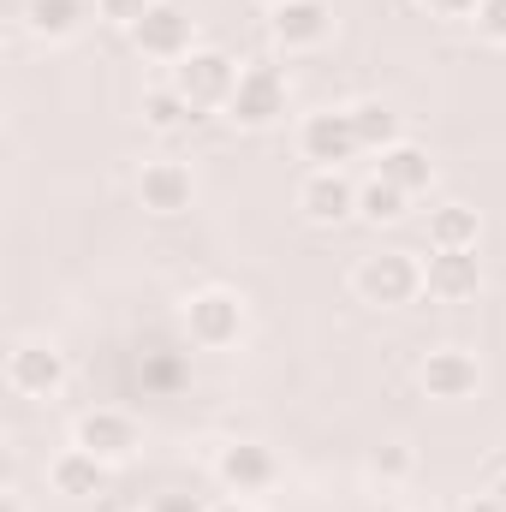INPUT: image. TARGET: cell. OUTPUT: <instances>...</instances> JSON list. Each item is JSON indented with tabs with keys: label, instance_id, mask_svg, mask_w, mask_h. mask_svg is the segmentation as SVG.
<instances>
[{
	"label": "cell",
	"instance_id": "obj_1",
	"mask_svg": "<svg viewBox=\"0 0 506 512\" xmlns=\"http://www.w3.org/2000/svg\"><path fill=\"white\" fill-rule=\"evenodd\" d=\"M245 298L233 286H197L185 304H179V328L197 352H227L245 340Z\"/></svg>",
	"mask_w": 506,
	"mask_h": 512
},
{
	"label": "cell",
	"instance_id": "obj_2",
	"mask_svg": "<svg viewBox=\"0 0 506 512\" xmlns=\"http://www.w3.org/2000/svg\"><path fill=\"white\" fill-rule=\"evenodd\" d=\"M352 292L376 310H405L423 298V256L411 251H370L352 268Z\"/></svg>",
	"mask_w": 506,
	"mask_h": 512
},
{
	"label": "cell",
	"instance_id": "obj_3",
	"mask_svg": "<svg viewBox=\"0 0 506 512\" xmlns=\"http://www.w3.org/2000/svg\"><path fill=\"white\" fill-rule=\"evenodd\" d=\"M286 108H292V84H286V72L274 66V60H245L239 66V90H233V102H227V120L245 131H268L286 120Z\"/></svg>",
	"mask_w": 506,
	"mask_h": 512
},
{
	"label": "cell",
	"instance_id": "obj_4",
	"mask_svg": "<svg viewBox=\"0 0 506 512\" xmlns=\"http://www.w3.org/2000/svg\"><path fill=\"white\" fill-rule=\"evenodd\" d=\"M173 90H179L197 114H209V108L227 114V102H233V90H239V60L221 54V48H191V54L173 66Z\"/></svg>",
	"mask_w": 506,
	"mask_h": 512
},
{
	"label": "cell",
	"instance_id": "obj_5",
	"mask_svg": "<svg viewBox=\"0 0 506 512\" xmlns=\"http://www.w3.org/2000/svg\"><path fill=\"white\" fill-rule=\"evenodd\" d=\"M131 48H137L143 60H155V66H179V60L197 48V18H191L185 6H173V0H155V6L137 18Z\"/></svg>",
	"mask_w": 506,
	"mask_h": 512
},
{
	"label": "cell",
	"instance_id": "obj_6",
	"mask_svg": "<svg viewBox=\"0 0 506 512\" xmlns=\"http://www.w3.org/2000/svg\"><path fill=\"white\" fill-rule=\"evenodd\" d=\"M66 352L54 340H18L6 352V387L18 399H60L66 393Z\"/></svg>",
	"mask_w": 506,
	"mask_h": 512
},
{
	"label": "cell",
	"instance_id": "obj_7",
	"mask_svg": "<svg viewBox=\"0 0 506 512\" xmlns=\"http://www.w3.org/2000/svg\"><path fill=\"white\" fill-rule=\"evenodd\" d=\"M72 441L84 453H96L102 465H126V459H137V447H143V423L131 411H120V405H96V411L78 417Z\"/></svg>",
	"mask_w": 506,
	"mask_h": 512
},
{
	"label": "cell",
	"instance_id": "obj_8",
	"mask_svg": "<svg viewBox=\"0 0 506 512\" xmlns=\"http://www.w3.org/2000/svg\"><path fill=\"white\" fill-rule=\"evenodd\" d=\"M292 203H298V215H304L310 227H340V221L358 215V185H352L340 167H310V173L298 179Z\"/></svg>",
	"mask_w": 506,
	"mask_h": 512
},
{
	"label": "cell",
	"instance_id": "obj_9",
	"mask_svg": "<svg viewBox=\"0 0 506 512\" xmlns=\"http://www.w3.org/2000/svg\"><path fill=\"white\" fill-rule=\"evenodd\" d=\"M417 382H423L429 399L459 405V399H477V387H483V364H477L471 346H435V352L417 364Z\"/></svg>",
	"mask_w": 506,
	"mask_h": 512
},
{
	"label": "cell",
	"instance_id": "obj_10",
	"mask_svg": "<svg viewBox=\"0 0 506 512\" xmlns=\"http://www.w3.org/2000/svg\"><path fill=\"white\" fill-rule=\"evenodd\" d=\"M268 36L286 54L322 48L334 36V0H286V6H268Z\"/></svg>",
	"mask_w": 506,
	"mask_h": 512
},
{
	"label": "cell",
	"instance_id": "obj_11",
	"mask_svg": "<svg viewBox=\"0 0 506 512\" xmlns=\"http://www.w3.org/2000/svg\"><path fill=\"white\" fill-rule=\"evenodd\" d=\"M298 155H304L310 167H346L352 155H364L358 137H352V114H346V108L304 114V120H298Z\"/></svg>",
	"mask_w": 506,
	"mask_h": 512
},
{
	"label": "cell",
	"instance_id": "obj_12",
	"mask_svg": "<svg viewBox=\"0 0 506 512\" xmlns=\"http://www.w3.org/2000/svg\"><path fill=\"white\" fill-rule=\"evenodd\" d=\"M137 203L149 209V215H161V221H173V215H185L191 203H197V173L185 167V161H143V173H137Z\"/></svg>",
	"mask_w": 506,
	"mask_h": 512
},
{
	"label": "cell",
	"instance_id": "obj_13",
	"mask_svg": "<svg viewBox=\"0 0 506 512\" xmlns=\"http://www.w3.org/2000/svg\"><path fill=\"white\" fill-rule=\"evenodd\" d=\"M215 477H221V489L227 495H262V489H274V477H280V459L262 447V441H227L221 453H215Z\"/></svg>",
	"mask_w": 506,
	"mask_h": 512
},
{
	"label": "cell",
	"instance_id": "obj_14",
	"mask_svg": "<svg viewBox=\"0 0 506 512\" xmlns=\"http://www.w3.org/2000/svg\"><path fill=\"white\" fill-rule=\"evenodd\" d=\"M477 292H483L477 251H429V262H423V298H435V304H471Z\"/></svg>",
	"mask_w": 506,
	"mask_h": 512
},
{
	"label": "cell",
	"instance_id": "obj_15",
	"mask_svg": "<svg viewBox=\"0 0 506 512\" xmlns=\"http://www.w3.org/2000/svg\"><path fill=\"white\" fill-rule=\"evenodd\" d=\"M108 477H114V465H102L96 453H84L78 441L66 447V453H54L48 459V489L54 495H66V501H96L102 489H108Z\"/></svg>",
	"mask_w": 506,
	"mask_h": 512
},
{
	"label": "cell",
	"instance_id": "obj_16",
	"mask_svg": "<svg viewBox=\"0 0 506 512\" xmlns=\"http://www.w3.org/2000/svg\"><path fill=\"white\" fill-rule=\"evenodd\" d=\"M423 239H429V251H477L483 215H477L471 203H441V209H429Z\"/></svg>",
	"mask_w": 506,
	"mask_h": 512
},
{
	"label": "cell",
	"instance_id": "obj_17",
	"mask_svg": "<svg viewBox=\"0 0 506 512\" xmlns=\"http://www.w3.org/2000/svg\"><path fill=\"white\" fill-rule=\"evenodd\" d=\"M90 18V0H24V30L36 42H72Z\"/></svg>",
	"mask_w": 506,
	"mask_h": 512
},
{
	"label": "cell",
	"instance_id": "obj_18",
	"mask_svg": "<svg viewBox=\"0 0 506 512\" xmlns=\"http://www.w3.org/2000/svg\"><path fill=\"white\" fill-rule=\"evenodd\" d=\"M376 173L387 179V185H399L405 197H423V191L435 185V161H429V149H417V143H405V137L376 155Z\"/></svg>",
	"mask_w": 506,
	"mask_h": 512
},
{
	"label": "cell",
	"instance_id": "obj_19",
	"mask_svg": "<svg viewBox=\"0 0 506 512\" xmlns=\"http://www.w3.org/2000/svg\"><path fill=\"white\" fill-rule=\"evenodd\" d=\"M346 114H352V137H358V149H364V155H381V149H393V143H399V114H393L387 102L370 96V102H352Z\"/></svg>",
	"mask_w": 506,
	"mask_h": 512
},
{
	"label": "cell",
	"instance_id": "obj_20",
	"mask_svg": "<svg viewBox=\"0 0 506 512\" xmlns=\"http://www.w3.org/2000/svg\"><path fill=\"white\" fill-rule=\"evenodd\" d=\"M405 209H411V197L399 191V185H387V179H370V185H358V215L370 221V227H393V221H405Z\"/></svg>",
	"mask_w": 506,
	"mask_h": 512
},
{
	"label": "cell",
	"instance_id": "obj_21",
	"mask_svg": "<svg viewBox=\"0 0 506 512\" xmlns=\"http://www.w3.org/2000/svg\"><path fill=\"white\" fill-rule=\"evenodd\" d=\"M191 120H203V114H197L173 84H161V90H149V96H143V126H149V131H185Z\"/></svg>",
	"mask_w": 506,
	"mask_h": 512
},
{
	"label": "cell",
	"instance_id": "obj_22",
	"mask_svg": "<svg viewBox=\"0 0 506 512\" xmlns=\"http://www.w3.org/2000/svg\"><path fill=\"white\" fill-rule=\"evenodd\" d=\"M411 465H417V459H411V447H405V441H387L376 459H370V471H376L381 483H399V477H411Z\"/></svg>",
	"mask_w": 506,
	"mask_h": 512
},
{
	"label": "cell",
	"instance_id": "obj_23",
	"mask_svg": "<svg viewBox=\"0 0 506 512\" xmlns=\"http://www.w3.org/2000/svg\"><path fill=\"white\" fill-rule=\"evenodd\" d=\"M149 6H155V0H96V18H102V24H114V30H137V18H143V12H149Z\"/></svg>",
	"mask_w": 506,
	"mask_h": 512
},
{
	"label": "cell",
	"instance_id": "obj_24",
	"mask_svg": "<svg viewBox=\"0 0 506 512\" xmlns=\"http://www.w3.org/2000/svg\"><path fill=\"white\" fill-rule=\"evenodd\" d=\"M471 24H477V36H483V42H495V48H506V0H483Z\"/></svg>",
	"mask_w": 506,
	"mask_h": 512
},
{
	"label": "cell",
	"instance_id": "obj_25",
	"mask_svg": "<svg viewBox=\"0 0 506 512\" xmlns=\"http://www.w3.org/2000/svg\"><path fill=\"white\" fill-rule=\"evenodd\" d=\"M149 512H209V501H197V495H185V489H161Z\"/></svg>",
	"mask_w": 506,
	"mask_h": 512
},
{
	"label": "cell",
	"instance_id": "obj_26",
	"mask_svg": "<svg viewBox=\"0 0 506 512\" xmlns=\"http://www.w3.org/2000/svg\"><path fill=\"white\" fill-rule=\"evenodd\" d=\"M423 12H435V18H477V6L483 0H417Z\"/></svg>",
	"mask_w": 506,
	"mask_h": 512
},
{
	"label": "cell",
	"instance_id": "obj_27",
	"mask_svg": "<svg viewBox=\"0 0 506 512\" xmlns=\"http://www.w3.org/2000/svg\"><path fill=\"white\" fill-rule=\"evenodd\" d=\"M209 512H256L245 495H227V501H209Z\"/></svg>",
	"mask_w": 506,
	"mask_h": 512
},
{
	"label": "cell",
	"instance_id": "obj_28",
	"mask_svg": "<svg viewBox=\"0 0 506 512\" xmlns=\"http://www.w3.org/2000/svg\"><path fill=\"white\" fill-rule=\"evenodd\" d=\"M465 512H506L495 495H477V501H465Z\"/></svg>",
	"mask_w": 506,
	"mask_h": 512
},
{
	"label": "cell",
	"instance_id": "obj_29",
	"mask_svg": "<svg viewBox=\"0 0 506 512\" xmlns=\"http://www.w3.org/2000/svg\"><path fill=\"white\" fill-rule=\"evenodd\" d=\"M0 512H24V501L18 495H0Z\"/></svg>",
	"mask_w": 506,
	"mask_h": 512
},
{
	"label": "cell",
	"instance_id": "obj_30",
	"mask_svg": "<svg viewBox=\"0 0 506 512\" xmlns=\"http://www.w3.org/2000/svg\"><path fill=\"white\" fill-rule=\"evenodd\" d=\"M489 495H495V501H501V507H506V471H501V477H495V489H489Z\"/></svg>",
	"mask_w": 506,
	"mask_h": 512
},
{
	"label": "cell",
	"instance_id": "obj_31",
	"mask_svg": "<svg viewBox=\"0 0 506 512\" xmlns=\"http://www.w3.org/2000/svg\"><path fill=\"white\" fill-rule=\"evenodd\" d=\"M262 6H286V0H262Z\"/></svg>",
	"mask_w": 506,
	"mask_h": 512
}]
</instances>
